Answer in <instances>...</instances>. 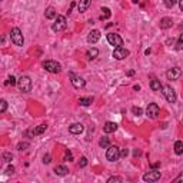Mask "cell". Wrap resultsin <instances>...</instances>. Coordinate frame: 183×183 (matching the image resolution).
Listing matches in <instances>:
<instances>
[{"mask_svg": "<svg viewBox=\"0 0 183 183\" xmlns=\"http://www.w3.org/2000/svg\"><path fill=\"white\" fill-rule=\"evenodd\" d=\"M10 40L16 46H23L24 44V37H23V33L19 27H13L12 29V32H10Z\"/></svg>", "mask_w": 183, "mask_h": 183, "instance_id": "1", "label": "cell"}, {"mask_svg": "<svg viewBox=\"0 0 183 183\" xmlns=\"http://www.w3.org/2000/svg\"><path fill=\"white\" fill-rule=\"evenodd\" d=\"M67 27V20H66L65 16L62 14H57L54 17V23L52 24V30L53 32H63Z\"/></svg>", "mask_w": 183, "mask_h": 183, "instance_id": "2", "label": "cell"}, {"mask_svg": "<svg viewBox=\"0 0 183 183\" xmlns=\"http://www.w3.org/2000/svg\"><path fill=\"white\" fill-rule=\"evenodd\" d=\"M17 87L19 90L23 93H29L32 90V79L29 76H22L17 80Z\"/></svg>", "mask_w": 183, "mask_h": 183, "instance_id": "3", "label": "cell"}, {"mask_svg": "<svg viewBox=\"0 0 183 183\" xmlns=\"http://www.w3.org/2000/svg\"><path fill=\"white\" fill-rule=\"evenodd\" d=\"M43 69L49 73H60L62 72V65L56 60H46L43 62Z\"/></svg>", "mask_w": 183, "mask_h": 183, "instance_id": "4", "label": "cell"}, {"mask_svg": "<svg viewBox=\"0 0 183 183\" xmlns=\"http://www.w3.org/2000/svg\"><path fill=\"white\" fill-rule=\"evenodd\" d=\"M106 159L109 162H116L120 159V149L118 146H107V152H106Z\"/></svg>", "mask_w": 183, "mask_h": 183, "instance_id": "5", "label": "cell"}, {"mask_svg": "<svg viewBox=\"0 0 183 183\" xmlns=\"http://www.w3.org/2000/svg\"><path fill=\"white\" fill-rule=\"evenodd\" d=\"M106 37H107V42H109L112 46H116V47H123V39L118 35V33H107Z\"/></svg>", "mask_w": 183, "mask_h": 183, "instance_id": "6", "label": "cell"}, {"mask_svg": "<svg viewBox=\"0 0 183 183\" xmlns=\"http://www.w3.org/2000/svg\"><path fill=\"white\" fill-rule=\"evenodd\" d=\"M70 82H72V86L74 89H83V87L86 86L84 79H82L80 76H76L73 72H70Z\"/></svg>", "mask_w": 183, "mask_h": 183, "instance_id": "7", "label": "cell"}, {"mask_svg": "<svg viewBox=\"0 0 183 183\" xmlns=\"http://www.w3.org/2000/svg\"><path fill=\"white\" fill-rule=\"evenodd\" d=\"M162 90H163V95H165L166 100L169 102V103H174L176 102V92L172 86H165L162 87Z\"/></svg>", "mask_w": 183, "mask_h": 183, "instance_id": "8", "label": "cell"}, {"mask_svg": "<svg viewBox=\"0 0 183 183\" xmlns=\"http://www.w3.org/2000/svg\"><path fill=\"white\" fill-rule=\"evenodd\" d=\"M159 113H160V107L156 103H150L148 106V109H146V116L149 119H156L159 116Z\"/></svg>", "mask_w": 183, "mask_h": 183, "instance_id": "9", "label": "cell"}, {"mask_svg": "<svg viewBox=\"0 0 183 183\" xmlns=\"http://www.w3.org/2000/svg\"><path fill=\"white\" fill-rule=\"evenodd\" d=\"M160 172L159 170H152V172H148V173H144L143 174V180L144 182H149V183H152V182H157L159 179H160Z\"/></svg>", "mask_w": 183, "mask_h": 183, "instance_id": "10", "label": "cell"}, {"mask_svg": "<svg viewBox=\"0 0 183 183\" xmlns=\"http://www.w3.org/2000/svg\"><path fill=\"white\" fill-rule=\"evenodd\" d=\"M129 54H130V52L125 47H116L113 50V57L116 60H123V59H126Z\"/></svg>", "mask_w": 183, "mask_h": 183, "instance_id": "11", "label": "cell"}, {"mask_svg": "<svg viewBox=\"0 0 183 183\" xmlns=\"http://www.w3.org/2000/svg\"><path fill=\"white\" fill-rule=\"evenodd\" d=\"M180 74H182V70H180V67L176 66V67H172L166 72V77H167V80H177L180 77Z\"/></svg>", "mask_w": 183, "mask_h": 183, "instance_id": "12", "label": "cell"}, {"mask_svg": "<svg viewBox=\"0 0 183 183\" xmlns=\"http://www.w3.org/2000/svg\"><path fill=\"white\" fill-rule=\"evenodd\" d=\"M100 30H97V29H95V30H92L90 33H89V36H87V42L90 44H95L97 43L99 40H100Z\"/></svg>", "mask_w": 183, "mask_h": 183, "instance_id": "13", "label": "cell"}, {"mask_svg": "<svg viewBox=\"0 0 183 183\" xmlns=\"http://www.w3.org/2000/svg\"><path fill=\"white\" fill-rule=\"evenodd\" d=\"M83 130H84V126L82 123H73L69 126V132L72 135H80V133H83Z\"/></svg>", "mask_w": 183, "mask_h": 183, "instance_id": "14", "label": "cell"}, {"mask_svg": "<svg viewBox=\"0 0 183 183\" xmlns=\"http://www.w3.org/2000/svg\"><path fill=\"white\" fill-rule=\"evenodd\" d=\"M118 123L116 122H106L105 126H103V132L105 133H114V132L118 130Z\"/></svg>", "mask_w": 183, "mask_h": 183, "instance_id": "15", "label": "cell"}, {"mask_svg": "<svg viewBox=\"0 0 183 183\" xmlns=\"http://www.w3.org/2000/svg\"><path fill=\"white\" fill-rule=\"evenodd\" d=\"M90 5H92V0H80L77 3L79 12H80V13H84V12L90 7Z\"/></svg>", "mask_w": 183, "mask_h": 183, "instance_id": "16", "label": "cell"}, {"mask_svg": "<svg viewBox=\"0 0 183 183\" xmlns=\"http://www.w3.org/2000/svg\"><path fill=\"white\" fill-rule=\"evenodd\" d=\"M172 24H173V20H172L170 17L160 19V23H159L160 29H163V30H166V29H170V27H172Z\"/></svg>", "mask_w": 183, "mask_h": 183, "instance_id": "17", "label": "cell"}, {"mask_svg": "<svg viewBox=\"0 0 183 183\" xmlns=\"http://www.w3.org/2000/svg\"><path fill=\"white\" fill-rule=\"evenodd\" d=\"M54 173H56L57 176H66V174L69 173V169H67L65 165H59L54 167Z\"/></svg>", "mask_w": 183, "mask_h": 183, "instance_id": "18", "label": "cell"}, {"mask_svg": "<svg viewBox=\"0 0 183 183\" xmlns=\"http://www.w3.org/2000/svg\"><path fill=\"white\" fill-rule=\"evenodd\" d=\"M46 129H47V125H40V126L35 127V129L30 132V135L32 136H39V135H42V133H44Z\"/></svg>", "mask_w": 183, "mask_h": 183, "instance_id": "19", "label": "cell"}, {"mask_svg": "<svg viewBox=\"0 0 183 183\" xmlns=\"http://www.w3.org/2000/svg\"><path fill=\"white\" fill-rule=\"evenodd\" d=\"M44 16H46V19H54L57 16L56 9L53 6H49L47 9H46V12H44Z\"/></svg>", "mask_w": 183, "mask_h": 183, "instance_id": "20", "label": "cell"}, {"mask_svg": "<svg viewBox=\"0 0 183 183\" xmlns=\"http://www.w3.org/2000/svg\"><path fill=\"white\" fill-rule=\"evenodd\" d=\"M162 83L160 80H157V79H153L152 82H150V89H152L153 92H162Z\"/></svg>", "mask_w": 183, "mask_h": 183, "instance_id": "21", "label": "cell"}, {"mask_svg": "<svg viewBox=\"0 0 183 183\" xmlns=\"http://www.w3.org/2000/svg\"><path fill=\"white\" fill-rule=\"evenodd\" d=\"M97 54H99V50H97L96 47H93V49H90V50H87L86 57H87V60H93V59L97 57Z\"/></svg>", "mask_w": 183, "mask_h": 183, "instance_id": "22", "label": "cell"}, {"mask_svg": "<svg viewBox=\"0 0 183 183\" xmlns=\"http://www.w3.org/2000/svg\"><path fill=\"white\" fill-rule=\"evenodd\" d=\"M174 153L176 155H183V142L182 140H177L176 143H174Z\"/></svg>", "mask_w": 183, "mask_h": 183, "instance_id": "23", "label": "cell"}, {"mask_svg": "<svg viewBox=\"0 0 183 183\" xmlns=\"http://www.w3.org/2000/svg\"><path fill=\"white\" fill-rule=\"evenodd\" d=\"M79 103L82 106H90L93 103V97H80L79 99Z\"/></svg>", "mask_w": 183, "mask_h": 183, "instance_id": "24", "label": "cell"}, {"mask_svg": "<svg viewBox=\"0 0 183 183\" xmlns=\"http://www.w3.org/2000/svg\"><path fill=\"white\" fill-rule=\"evenodd\" d=\"M99 146H100V148H103V149H106L107 146H110V144H109V137L103 136V137L99 140Z\"/></svg>", "mask_w": 183, "mask_h": 183, "instance_id": "25", "label": "cell"}, {"mask_svg": "<svg viewBox=\"0 0 183 183\" xmlns=\"http://www.w3.org/2000/svg\"><path fill=\"white\" fill-rule=\"evenodd\" d=\"M102 12H103V14H102V20H103V19H109L110 16H112L109 7H102Z\"/></svg>", "mask_w": 183, "mask_h": 183, "instance_id": "26", "label": "cell"}, {"mask_svg": "<svg viewBox=\"0 0 183 183\" xmlns=\"http://www.w3.org/2000/svg\"><path fill=\"white\" fill-rule=\"evenodd\" d=\"M30 146V143L29 142H20V143L17 144V150H20V152H23V150H27V148Z\"/></svg>", "mask_w": 183, "mask_h": 183, "instance_id": "27", "label": "cell"}, {"mask_svg": "<svg viewBox=\"0 0 183 183\" xmlns=\"http://www.w3.org/2000/svg\"><path fill=\"white\" fill-rule=\"evenodd\" d=\"M7 110V102L5 99H0V113H5Z\"/></svg>", "mask_w": 183, "mask_h": 183, "instance_id": "28", "label": "cell"}, {"mask_svg": "<svg viewBox=\"0 0 183 183\" xmlns=\"http://www.w3.org/2000/svg\"><path fill=\"white\" fill-rule=\"evenodd\" d=\"M174 49H176V50H182V49H183V36H182V35L179 36L177 43H176V46H174Z\"/></svg>", "mask_w": 183, "mask_h": 183, "instance_id": "29", "label": "cell"}, {"mask_svg": "<svg viewBox=\"0 0 183 183\" xmlns=\"http://www.w3.org/2000/svg\"><path fill=\"white\" fill-rule=\"evenodd\" d=\"M132 113L135 114V116H142V113H143V110L140 109V107H137V106H135V107H132Z\"/></svg>", "mask_w": 183, "mask_h": 183, "instance_id": "30", "label": "cell"}, {"mask_svg": "<svg viewBox=\"0 0 183 183\" xmlns=\"http://www.w3.org/2000/svg\"><path fill=\"white\" fill-rule=\"evenodd\" d=\"M163 3H165L166 7H169V9H172L176 3H177V0H163Z\"/></svg>", "mask_w": 183, "mask_h": 183, "instance_id": "31", "label": "cell"}, {"mask_svg": "<svg viewBox=\"0 0 183 183\" xmlns=\"http://www.w3.org/2000/svg\"><path fill=\"white\" fill-rule=\"evenodd\" d=\"M63 160H65V162H70V160H73V155H72V152H70V150H66L65 157H63Z\"/></svg>", "mask_w": 183, "mask_h": 183, "instance_id": "32", "label": "cell"}, {"mask_svg": "<svg viewBox=\"0 0 183 183\" xmlns=\"http://www.w3.org/2000/svg\"><path fill=\"white\" fill-rule=\"evenodd\" d=\"M6 84L14 86V84H17V80H16V77H14V76H9V79H7V82H6Z\"/></svg>", "mask_w": 183, "mask_h": 183, "instance_id": "33", "label": "cell"}, {"mask_svg": "<svg viewBox=\"0 0 183 183\" xmlns=\"http://www.w3.org/2000/svg\"><path fill=\"white\" fill-rule=\"evenodd\" d=\"M3 159H5V162H7V163H10V162L13 160V156H12V153L6 152V153H3Z\"/></svg>", "mask_w": 183, "mask_h": 183, "instance_id": "34", "label": "cell"}, {"mask_svg": "<svg viewBox=\"0 0 183 183\" xmlns=\"http://www.w3.org/2000/svg\"><path fill=\"white\" fill-rule=\"evenodd\" d=\"M86 165H87V157L82 156L80 157V160H79V166H80V167H84Z\"/></svg>", "mask_w": 183, "mask_h": 183, "instance_id": "35", "label": "cell"}, {"mask_svg": "<svg viewBox=\"0 0 183 183\" xmlns=\"http://www.w3.org/2000/svg\"><path fill=\"white\" fill-rule=\"evenodd\" d=\"M123 179L119 177V176H113V177H109L107 179V183H113V182H122Z\"/></svg>", "mask_w": 183, "mask_h": 183, "instance_id": "36", "label": "cell"}, {"mask_svg": "<svg viewBox=\"0 0 183 183\" xmlns=\"http://www.w3.org/2000/svg\"><path fill=\"white\" fill-rule=\"evenodd\" d=\"M50 162H52V156H50V155H44L43 156V163L44 165H49Z\"/></svg>", "mask_w": 183, "mask_h": 183, "instance_id": "37", "label": "cell"}, {"mask_svg": "<svg viewBox=\"0 0 183 183\" xmlns=\"http://www.w3.org/2000/svg\"><path fill=\"white\" fill-rule=\"evenodd\" d=\"M127 155H129V150H127V149H123V150H120V157H126Z\"/></svg>", "mask_w": 183, "mask_h": 183, "instance_id": "38", "label": "cell"}, {"mask_svg": "<svg viewBox=\"0 0 183 183\" xmlns=\"http://www.w3.org/2000/svg\"><path fill=\"white\" fill-rule=\"evenodd\" d=\"M13 172H14V167H13V166H9V167L6 169V173H7V174H12Z\"/></svg>", "mask_w": 183, "mask_h": 183, "instance_id": "39", "label": "cell"}, {"mask_svg": "<svg viewBox=\"0 0 183 183\" xmlns=\"http://www.w3.org/2000/svg\"><path fill=\"white\" fill-rule=\"evenodd\" d=\"M135 73H136L135 70H129V72H127V73H126V76H129V77H132V76H135Z\"/></svg>", "mask_w": 183, "mask_h": 183, "instance_id": "40", "label": "cell"}, {"mask_svg": "<svg viewBox=\"0 0 183 183\" xmlns=\"http://www.w3.org/2000/svg\"><path fill=\"white\" fill-rule=\"evenodd\" d=\"M74 6H76V3H74V2H73V3H72V5H70V7H69V10H67V13H69V14H70V12H72V9H73Z\"/></svg>", "mask_w": 183, "mask_h": 183, "instance_id": "41", "label": "cell"}, {"mask_svg": "<svg viewBox=\"0 0 183 183\" xmlns=\"http://www.w3.org/2000/svg\"><path fill=\"white\" fill-rule=\"evenodd\" d=\"M177 2H179V9L183 10V0H177Z\"/></svg>", "mask_w": 183, "mask_h": 183, "instance_id": "42", "label": "cell"}, {"mask_svg": "<svg viewBox=\"0 0 183 183\" xmlns=\"http://www.w3.org/2000/svg\"><path fill=\"white\" fill-rule=\"evenodd\" d=\"M133 155H135V156H140L142 153H140V150H135V152H133Z\"/></svg>", "mask_w": 183, "mask_h": 183, "instance_id": "43", "label": "cell"}, {"mask_svg": "<svg viewBox=\"0 0 183 183\" xmlns=\"http://www.w3.org/2000/svg\"><path fill=\"white\" fill-rule=\"evenodd\" d=\"M159 166H160V163H155V165H152V167L153 169H156V167H159Z\"/></svg>", "mask_w": 183, "mask_h": 183, "instance_id": "44", "label": "cell"}, {"mask_svg": "<svg viewBox=\"0 0 183 183\" xmlns=\"http://www.w3.org/2000/svg\"><path fill=\"white\" fill-rule=\"evenodd\" d=\"M180 179H182V174H180V176H177V177L174 179V182H179V180H180Z\"/></svg>", "mask_w": 183, "mask_h": 183, "instance_id": "45", "label": "cell"}, {"mask_svg": "<svg viewBox=\"0 0 183 183\" xmlns=\"http://www.w3.org/2000/svg\"><path fill=\"white\" fill-rule=\"evenodd\" d=\"M133 89H135V90H140V86H139V84H136V86L133 87Z\"/></svg>", "mask_w": 183, "mask_h": 183, "instance_id": "46", "label": "cell"}, {"mask_svg": "<svg viewBox=\"0 0 183 183\" xmlns=\"http://www.w3.org/2000/svg\"><path fill=\"white\" fill-rule=\"evenodd\" d=\"M132 2H133V3H137V2H139V0H132Z\"/></svg>", "mask_w": 183, "mask_h": 183, "instance_id": "47", "label": "cell"}, {"mask_svg": "<svg viewBox=\"0 0 183 183\" xmlns=\"http://www.w3.org/2000/svg\"><path fill=\"white\" fill-rule=\"evenodd\" d=\"M0 2H2V0H0Z\"/></svg>", "mask_w": 183, "mask_h": 183, "instance_id": "48", "label": "cell"}]
</instances>
